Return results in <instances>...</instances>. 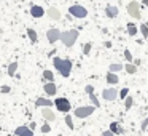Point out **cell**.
Listing matches in <instances>:
<instances>
[{"instance_id": "8992f818", "label": "cell", "mask_w": 148, "mask_h": 136, "mask_svg": "<svg viewBox=\"0 0 148 136\" xmlns=\"http://www.w3.org/2000/svg\"><path fill=\"white\" fill-rule=\"evenodd\" d=\"M127 13L129 16H132L134 19H138L140 18V5L137 3V2H131V3H127Z\"/></svg>"}, {"instance_id": "3957f363", "label": "cell", "mask_w": 148, "mask_h": 136, "mask_svg": "<svg viewBox=\"0 0 148 136\" xmlns=\"http://www.w3.org/2000/svg\"><path fill=\"white\" fill-rule=\"evenodd\" d=\"M94 109H96V106H80L75 109V117H78V119H86V117L92 115L94 114Z\"/></svg>"}, {"instance_id": "d4e9b609", "label": "cell", "mask_w": 148, "mask_h": 136, "mask_svg": "<svg viewBox=\"0 0 148 136\" xmlns=\"http://www.w3.org/2000/svg\"><path fill=\"white\" fill-rule=\"evenodd\" d=\"M89 99H91V103H92L96 107H100V103H99V99H97V96L94 93H89Z\"/></svg>"}, {"instance_id": "d6986e66", "label": "cell", "mask_w": 148, "mask_h": 136, "mask_svg": "<svg viewBox=\"0 0 148 136\" xmlns=\"http://www.w3.org/2000/svg\"><path fill=\"white\" fill-rule=\"evenodd\" d=\"M27 37L30 39V42H32V43H37V40H38V37H37V32H35L34 29H30V27L27 29Z\"/></svg>"}, {"instance_id": "83f0119b", "label": "cell", "mask_w": 148, "mask_h": 136, "mask_svg": "<svg viewBox=\"0 0 148 136\" xmlns=\"http://www.w3.org/2000/svg\"><path fill=\"white\" fill-rule=\"evenodd\" d=\"M65 123H67V126H69L70 130H73V122H72V117L69 115V112L65 114Z\"/></svg>"}, {"instance_id": "ba28073f", "label": "cell", "mask_w": 148, "mask_h": 136, "mask_svg": "<svg viewBox=\"0 0 148 136\" xmlns=\"http://www.w3.org/2000/svg\"><path fill=\"white\" fill-rule=\"evenodd\" d=\"M61 35H62V32L59 29H54V27L46 32V39H48L49 43H56L58 40H61Z\"/></svg>"}, {"instance_id": "cb8c5ba5", "label": "cell", "mask_w": 148, "mask_h": 136, "mask_svg": "<svg viewBox=\"0 0 148 136\" xmlns=\"http://www.w3.org/2000/svg\"><path fill=\"white\" fill-rule=\"evenodd\" d=\"M132 104H134V98L132 96H127L126 98V103H124V107H126V110H129L132 107Z\"/></svg>"}, {"instance_id": "5bb4252c", "label": "cell", "mask_w": 148, "mask_h": 136, "mask_svg": "<svg viewBox=\"0 0 148 136\" xmlns=\"http://www.w3.org/2000/svg\"><path fill=\"white\" fill-rule=\"evenodd\" d=\"M53 104H54V103H53L51 99H46V98H37V101H35V106L37 107H46V106L51 107Z\"/></svg>"}, {"instance_id": "6da1fadb", "label": "cell", "mask_w": 148, "mask_h": 136, "mask_svg": "<svg viewBox=\"0 0 148 136\" xmlns=\"http://www.w3.org/2000/svg\"><path fill=\"white\" fill-rule=\"evenodd\" d=\"M53 64H54V67L58 69V72H61L62 77H69L70 72H72V66H73V62H72V59L54 58L53 59Z\"/></svg>"}, {"instance_id": "d590c367", "label": "cell", "mask_w": 148, "mask_h": 136, "mask_svg": "<svg viewBox=\"0 0 148 136\" xmlns=\"http://www.w3.org/2000/svg\"><path fill=\"white\" fill-rule=\"evenodd\" d=\"M140 62H142L140 59H135V61H134V64H135V66H140Z\"/></svg>"}, {"instance_id": "5b68a950", "label": "cell", "mask_w": 148, "mask_h": 136, "mask_svg": "<svg viewBox=\"0 0 148 136\" xmlns=\"http://www.w3.org/2000/svg\"><path fill=\"white\" fill-rule=\"evenodd\" d=\"M69 13H70V16L80 18V19L88 16V10L83 7V5H72V7L69 8Z\"/></svg>"}, {"instance_id": "f35d334b", "label": "cell", "mask_w": 148, "mask_h": 136, "mask_svg": "<svg viewBox=\"0 0 148 136\" xmlns=\"http://www.w3.org/2000/svg\"><path fill=\"white\" fill-rule=\"evenodd\" d=\"M147 26H148V23H147Z\"/></svg>"}, {"instance_id": "f546056e", "label": "cell", "mask_w": 148, "mask_h": 136, "mask_svg": "<svg viewBox=\"0 0 148 136\" xmlns=\"http://www.w3.org/2000/svg\"><path fill=\"white\" fill-rule=\"evenodd\" d=\"M124 58H126V61H127V62H132V55H131L129 50H124Z\"/></svg>"}, {"instance_id": "7402d4cb", "label": "cell", "mask_w": 148, "mask_h": 136, "mask_svg": "<svg viewBox=\"0 0 148 136\" xmlns=\"http://www.w3.org/2000/svg\"><path fill=\"white\" fill-rule=\"evenodd\" d=\"M16 71H18V62H11V64L8 66V75L13 77V75L16 74Z\"/></svg>"}, {"instance_id": "ac0fdd59", "label": "cell", "mask_w": 148, "mask_h": 136, "mask_svg": "<svg viewBox=\"0 0 148 136\" xmlns=\"http://www.w3.org/2000/svg\"><path fill=\"white\" fill-rule=\"evenodd\" d=\"M124 71L127 72V74L134 75V74H137V66H135V64H132V62H127V64L124 66Z\"/></svg>"}, {"instance_id": "484cf974", "label": "cell", "mask_w": 148, "mask_h": 136, "mask_svg": "<svg viewBox=\"0 0 148 136\" xmlns=\"http://www.w3.org/2000/svg\"><path fill=\"white\" fill-rule=\"evenodd\" d=\"M140 32H142V35H143L145 39H148V26H147L145 23L140 26Z\"/></svg>"}, {"instance_id": "8d00e7d4", "label": "cell", "mask_w": 148, "mask_h": 136, "mask_svg": "<svg viewBox=\"0 0 148 136\" xmlns=\"http://www.w3.org/2000/svg\"><path fill=\"white\" fill-rule=\"evenodd\" d=\"M143 5H147V8H148V0H143Z\"/></svg>"}, {"instance_id": "30bf717a", "label": "cell", "mask_w": 148, "mask_h": 136, "mask_svg": "<svg viewBox=\"0 0 148 136\" xmlns=\"http://www.w3.org/2000/svg\"><path fill=\"white\" fill-rule=\"evenodd\" d=\"M14 135H18V136H34V130L27 128V126H18V128L14 130Z\"/></svg>"}, {"instance_id": "277c9868", "label": "cell", "mask_w": 148, "mask_h": 136, "mask_svg": "<svg viewBox=\"0 0 148 136\" xmlns=\"http://www.w3.org/2000/svg\"><path fill=\"white\" fill-rule=\"evenodd\" d=\"M54 104H56V109L62 114H67L69 110H72V104L67 98H56Z\"/></svg>"}, {"instance_id": "836d02e7", "label": "cell", "mask_w": 148, "mask_h": 136, "mask_svg": "<svg viewBox=\"0 0 148 136\" xmlns=\"http://www.w3.org/2000/svg\"><path fill=\"white\" fill-rule=\"evenodd\" d=\"M84 91H86L88 94H89V93H94V87H92V85H88V87L84 88Z\"/></svg>"}, {"instance_id": "ffe728a7", "label": "cell", "mask_w": 148, "mask_h": 136, "mask_svg": "<svg viewBox=\"0 0 148 136\" xmlns=\"http://www.w3.org/2000/svg\"><path fill=\"white\" fill-rule=\"evenodd\" d=\"M123 69H124V66H123L121 62H115V64H110L108 71H112V72H119V71H123Z\"/></svg>"}, {"instance_id": "7a4b0ae2", "label": "cell", "mask_w": 148, "mask_h": 136, "mask_svg": "<svg viewBox=\"0 0 148 136\" xmlns=\"http://www.w3.org/2000/svg\"><path fill=\"white\" fill-rule=\"evenodd\" d=\"M77 39H78V31L77 29L65 31L61 35V42L64 43V46H73L75 42H77Z\"/></svg>"}, {"instance_id": "74e56055", "label": "cell", "mask_w": 148, "mask_h": 136, "mask_svg": "<svg viewBox=\"0 0 148 136\" xmlns=\"http://www.w3.org/2000/svg\"><path fill=\"white\" fill-rule=\"evenodd\" d=\"M0 34H3V31H2V27H0Z\"/></svg>"}, {"instance_id": "4fadbf2b", "label": "cell", "mask_w": 148, "mask_h": 136, "mask_svg": "<svg viewBox=\"0 0 148 136\" xmlns=\"http://www.w3.org/2000/svg\"><path fill=\"white\" fill-rule=\"evenodd\" d=\"M46 15H48V16L51 18V19H54V21L61 19V11H59L56 7H51V8H48V11H46Z\"/></svg>"}, {"instance_id": "1f68e13d", "label": "cell", "mask_w": 148, "mask_h": 136, "mask_svg": "<svg viewBox=\"0 0 148 136\" xmlns=\"http://www.w3.org/2000/svg\"><path fill=\"white\" fill-rule=\"evenodd\" d=\"M140 128H142V131H145V130L148 128V119H145L143 122H142V125H140Z\"/></svg>"}, {"instance_id": "44dd1931", "label": "cell", "mask_w": 148, "mask_h": 136, "mask_svg": "<svg viewBox=\"0 0 148 136\" xmlns=\"http://www.w3.org/2000/svg\"><path fill=\"white\" fill-rule=\"evenodd\" d=\"M127 34L131 37H134L135 34H137V26H135V24H132V23H129L127 24Z\"/></svg>"}, {"instance_id": "d6a6232c", "label": "cell", "mask_w": 148, "mask_h": 136, "mask_svg": "<svg viewBox=\"0 0 148 136\" xmlns=\"http://www.w3.org/2000/svg\"><path fill=\"white\" fill-rule=\"evenodd\" d=\"M10 90H11V88L8 87V85H3V87L0 88V91H2V93H10Z\"/></svg>"}, {"instance_id": "8fae6325", "label": "cell", "mask_w": 148, "mask_h": 136, "mask_svg": "<svg viewBox=\"0 0 148 136\" xmlns=\"http://www.w3.org/2000/svg\"><path fill=\"white\" fill-rule=\"evenodd\" d=\"M42 115H43V119H45V120H48V122H54V120H56V114L53 112V110L49 109L48 106H46L45 109L42 110Z\"/></svg>"}, {"instance_id": "9a60e30c", "label": "cell", "mask_w": 148, "mask_h": 136, "mask_svg": "<svg viewBox=\"0 0 148 136\" xmlns=\"http://www.w3.org/2000/svg\"><path fill=\"white\" fill-rule=\"evenodd\" d=\"M119 82V77L116 75V72H107V83L108 85H116Z\"/></svg>"}, {"instance_id": "e0dca14e", "label": "cell", "mask_w": 148, "mask_h": 136, "mask_svg": "<svg viewBox=\"0 0 148 136\" xmlns=\"http://www.w3.org/2000/svg\"><path fill=\"white\" fill-rule=\"evenodd\" d=\"M105 15H107L108 18H115V16H118V8L113 7V5H108V7L105 8Z\"/></svg>"}, {"instance_id": "603a6c76", "label": "cell", "mask_w": 148, "mask_h": 136, "mask_svg": "<svg viewBox=\"0 0 148 136\" xmlns=\"http://www.w3.org/2000/svg\"><path fill=\"white\" fill-rule=\"evenodd\" d=\"M43 80L53 82V80H54V74H53L51 71H45V72H43Z\"/></svg>"}, {"instance_id": "4dcf8cb0", "label": "cell", "mask_w": 148, "mask_h": 136, "mask_svg": "<svg viewBox=\"0 0 148 136\" xmlns=\"http://www.w3.org/2000/svg\"><path fill=\"white\" fill-rule=\"evenodd\" d=\"M51 131V126L48 125V123H45V125L42 126V133H49Z\"/></svg>"}, {"instance_id": "52a82bcc", "label": "cell", "mask_w": 148, "mask_h": 136, "mask_svg": "<svg viewBox=\"0 0 148 136\" xmlns=\"http://www.w3.org/2000/svg\"><path fill=\"white\" fill-rule=\"evenodd\" d=\"M102 98L105 101H115L116 98H118V90L116 88H105V90L102 91Z\"/></svg>"}, {"instance_id": "e575fe53", "label": "cell", "mask_w": 148, "mask_h": 136, "mask_svg": "<svg viewBox=\"0 0 148 136\" xmlns=\"http://www.w3.org/2000/svg\"><path fill=\"white\" fill-rule=\"evenodd\" d=\"M113 135H115V133H113L112 130H108V131H103V133H102V136H113Z\"/></svg>"}, {"instance_id": "9c48e42d", "label": "cell", "mask_w": 148, "mask_h": 136, "mask_svg": "<svg viewBox=\"0 0 148 136\" xmlns=\"http://www.w3.org/2000/svg\"><path fill=\"white\" fill-rule=\"evenodd\" d=\"M43 90H45V93L48 94V96H54L56 93H58V87L54 85V82H48V83L43 85Z\"/></svg>"}, {"instance_id": "f1b7e54d", "label": "cell", "mask_w": 148, "mask_h": 136, "mask_svg": "<svg viewBox=\"0 0 148 136\" xmlns=\"http://www.w3.org/2000/svg\"><path fill=\"white\" fill-rule=\"evenodd\" d=\"M91 48H92V45H91L89 42L84 43V46H83V53H84V55H89V53H91Z\"/></svg>"}, {"instance_id": "2e32d148", "label": "cell", "mask_w": 148, "mask_h": 136, "mask_svg": "<svg viewBox=\"0 0 148 136\" xmlns=\"http://www.w3.org/2000/svg\"><path fill=\"white\" fill-rule=\"evenodd\" d=\"M110 130H112L115 135H123V133H124V128H123L118 122H112V123H110Z\"/></svg>"}, {"instance_id": "4316f807", "label": "cell", "mask_w": 148, "mask_h": 136, "mask_svg": "<svg viewBox=\"0 0 148 136\" xmlns=\"http://www.w3.org/2000/svg\"><path fill=\"white\" fill-rule=\"evenodd\" d=\"M129 94V88H123V90H119V99H126Z\"/></svg>"}, {"instance_id": "7c38bea8", "label": "cell", "mask_w": 148, "mask_h": 136, "mask_svg": "<svg viewBox=\"0 0 148 136\" xmlns=\"http://www.w3.org/2000/svg\"><path fill=\"white\" fill-rule=\"evenodd\" d=\"M43 15H45V10H43L40 5H34V7L30 8V16L32 18H42Z\"/></svg>"}]
</instances>
